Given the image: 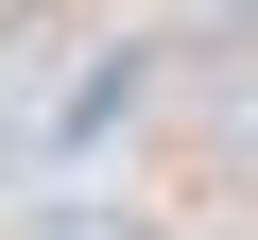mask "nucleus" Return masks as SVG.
Wrapping results in <instances>:
<instances>
[{
    "label": "nucleus",
    "mask_w": 258,
    "mask_h": 240,
    "mask_svg": "<svg viewBox=\"0 0 258 240\" xmlns=\"http://www.w3.org/2000/svg\"><path fill=\"white\" fill-rule=\"evenodd\" d=\"M18 240H155V223H138V206H35Z\"/></svg>",
    "instance_id": "2"
},
{
    "label": "nucleus",
    "mask_w": 258,
    "mask_h": 240,
    "mask_svg": "<svg viewBox=\"0 0 258 240\" xmlns=\"http://www.w3.org/2000/svg\"><path fill=\"white\" fill-rule=\"evenodd\" d=\"M120 103H138V52H103V69H86L69 103H52V138H103V120H120Z\"/></svg>",
    "instance_id": "1"
}]
</instances>
